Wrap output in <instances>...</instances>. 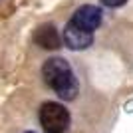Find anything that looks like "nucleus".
I'll return each mask as SVG.
<instances>
[{
    "mask_svg": "<svg viewBox=\"0 0 133 133\" xmlns=\"http://www.w3.org/2000/svg\"><path fill=\"white\" fill-rule=\"evenodd\" d=\"M46 83L62 99H74L78 94V79L64 58H50L42 68Z\"/></svg>",
    "mask_w": 133,
    "mask_h": 133,
    "instance_id": "obj_1",
    "label": "nucleus"
},
{
    "mask_svg": "<svg viewBox=\"0 0 133 133\" xmlns=\"http://www.w3.org/2000/svg\"><path fill=\"white\" fill-rule=\"evenodd\" d=\"M105 6H109V8H117V6H123L127 0H101Z\"/></svg>",
    "mask_w": 133,
    "mask_h": 133,
    "instance_id": "obj_6",
    "label": "nucleus"
},
{
    "mask_svg": "<svg viewBox=\"0 0 133 133\" xmlns=\"http://www.w3.org/2000/svg\"><path fill=\"white\" fill-rule=\"evenodd\" d=\"M70 22H74L78 28H82L85 32H94L95 28L101 24V10L95 8V6H91V4L79 6L78 10L74 12V18Z\"/></svg>",
    "mask_w": 133,
    "mask_h": 133,
    "instance_id": "obj_3",
    "label": "nucleus"
},
{
    "mask_svg": "<svg viewBox=\"0 0 133 133\" xmlns=\"http://www.w3.org/2000/svg\"><path fill=\"white\" fill-rule=\"evenodd\" d=\"M40 123L46 133H66L70 127V113L62 103L48 101L40 109Z\"/></svg>",
    "mask_w": 133,
    "mask_h": 133,
    "instance_id": "obj_2",
    "label": "nucleus"
},
{
    "mask_svg": "<svg viewBox=\"0 0 133 133\" xmlns=\"http://www.w3.org/2000/svg\"><path fill=\"white\" fill-rule=\"evenodd\" d=\"M34 40H36L38 46H42V48H46V50H56V48H60V44H62V36L58 34L56 26H52V24L40 26L38 30H36Z\"/></svg>",
    "mask_w": 133,
    "mask_h": 133,
    "instance_id": "obj_5",
    "label": "nucleus"
},
{
    "mask_svg": "<svg viewBox=\"0 0 133 133\" xmlns=\"http://www.w3.org/2000/svg\"><path fill=\"white\" fill-rule=\"evenodd\" d=\"M24 133H36V131H24Z\"/></svg>",
    "mask_w": 133,
    "mask_h": 133,
    "instance_id": "obj_7",
    "label": "nucleus"
},
{
    "mask_svg": "<svg viewBox=\"0 0 133 133\" xmlns=\"http://www.w3.org/2000/svg\"><path fill=\"white\" fill-rule=\"evenodd\" d=\"M62 42L70 48V50H85L91 44V32H85L78 28L74 22H68L62 34Z\"/></svg>",
    "mask_w": 133,
    "mask_h": 133,
    "instance_id": "obj_4",
    "label": "nucleus"
}]
</instances>
